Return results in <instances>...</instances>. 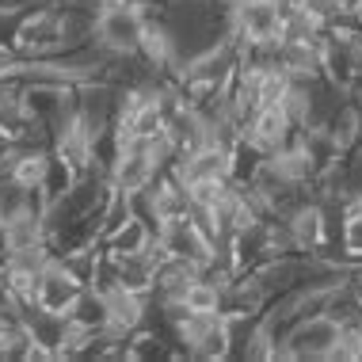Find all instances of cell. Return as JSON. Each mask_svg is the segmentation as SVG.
Listing matches in <instances>:
<instances>
[{"mask_svg": "<svg viewBox=\"0 0 362 362\" xmlns=\"http://www.w3.org/2000/svg\"><path fill=\"white\" fill-rule=\"evenodd\" d=\"M145 8L138 0H100L92 19V42L111 57H134L145 31Z\"/></svg>", "mask_w": 362, "mask_h": 362, "instance_id": "1", "label": "cell"}, {"mask_svg": "<svg viewBox=\"0 0 362 362\" xmlns=\"http://www.w3.org/2000/svg\"><path fill=\"white\" fill-rule=\"evenodd\" d=\"M344 317L332 309H317L293 317V328L279 339V358H336Z\"/></svg>", "mask_w": 362, "mask_h": 362, "instance_id": "2", "label": "cell"}, {"mask_svg": "<svg viewBox=\"0 0 362 362\" xmlns=\"http://www.w3.org/2000/svg\"><path fill=\"white\" fill-rule=\"evenodd\" d=\"M84 293V282L73 275L69 267L62 263V256H50L38 267L35 275V298H31V309L46 313V317H62L69 320V313L76 309V301H81Z\"/></svg>", "mask_w": 362, "mask_h": 362, "instance_id": "3", "label": "cell"}, {"mask_svg": "<svg viewBox=\"0 0 362 362\" xmlns=\"http://www.w3.org/2000/svg\"><path fill=\"white\" fill-rule=\"evenodd\" d=\"M286 240L298 252H320L328 244V218L317 202H301L286 218Z\"/></svg>", "mask_w": 362, "mask_h": 362, "instance_id": "4", "label": "cell"}, {"mask_svg": "<svg viewBox=\"0 0 362 362\" xmlns=\"http://www.w3.org/2000/svg\"><path fill=\"white\" fill-rule=\"evenodd\" d=\"M138 57H145L149 69H172V65H175V38H172L168 27L145 19V31H141V42H138Z\"/></svg>", "mask_w": 362, "mask_h": 362, "instance_id": "5", "label": "cell"}, {"mask_svg": "<svg viewBox=\"0 0 362 362\" xmlns=\"http://www.w3.org/2000/svg\"><path fill=\"white\" fill-rule=\"evenodd\" d=\"M344 252L362 259V218H344Z\"/></svg>", "mask_w": 362, "mask_h": 362, "instance_id": "6", "label": "cell"}]
</instances>
